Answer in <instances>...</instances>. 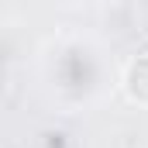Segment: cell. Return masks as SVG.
<instances>
[{
	"mask_svg": "<svg viewBox=\"0 0 148 148\" xmlns=\"http://www.w3.org/2000/svg\"><path fill=\"white\" fill-rule=\"evenodd\" d=\"M121 90H124V97L134 107L148 110V52H141V55H134V59L124 62V69H121Z\"/></svg>",
	"mask_w": 148,
	"mask_h": 148,
	"instance_id": "1",
	"label": "cell"
}]
</instances>
